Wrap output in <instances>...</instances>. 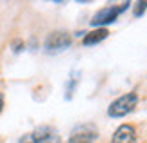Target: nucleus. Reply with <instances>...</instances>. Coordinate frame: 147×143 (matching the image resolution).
Returning <instances> with one entry per match:
<instances>
[{"label": "nucleus", "mask_w": 147, "mask_h": 143, "mask_svg": "<svg viewBox=\"0 0 147 143\" xmlns=\"http://www.w3.org/2000/svg\"><path fill=\"white\" fill-rule=\"evenodd\" d=\"M138 105V94L136 93H125L123 96L116 98L107 109V114L111 118H123L125 114L133 112L134 107Z\"/></svg>", "instance_id": "1"}, {"label": "nucleus", "mask_w": 147, "mask_h": 143, "mask_svg": "<svg viewBox=\"0 0 147 143\" xmlns=\"http://www.w3.org/2000/svg\"><path fill=\"white\" fill-rule=\"evenodd\" d=\"M31 141L33 143H60L62 138H60V134H58L56 129L49 127V125H42V127L33 130Z\"/></svg>", "instance_id": "4"}, {"label": "nucleus", "mask_w": 147, "mask_h": 143, "mask_svg": "<svg viewBox=\"0 0 147 143\" xmlns=\"http://www.w3.org/2000/svg\"><path fill=\"white\" fill-rule=\"evenodd\" d=\"M15 51H16V53H18V51H22V42H16V44H15Z\"/></svg>", "instance_id": "9"}, {"label": "nucleus", "mask_w": 147, "mask_h": 143, "mask_svg": "<svg viewBox=\"0 0 147 143\" xmlns=\"http://www.w3.org/2000/svg\"><path fill=\"white\" fill-rule=\"evenodd\" d=\"M2 109H4V94L0 93V112H2Z\"/></svg>", "instance_id": "10"}, {"label": "nucleus", "mask_w": 147, "mask_h": 143, "mask_svg": "<svg viewBox=\"0 0 147 143\" xmlns=\"http://www.w3.org/2000/svg\"><path fill=\"white\" fill-rule=\"evenodd\" d=\"M107 35H109V31L105 29V27H98V29H94L91 33H86V36H84V45H94V44H100L102 40H105Z\"/></svg>", "instance_id": "7"}, {"label": "nucleus", "mask_w": 147, "mask_h": 143, "mask_svg": "<svg viewBox=\"0 0 147 143\" xmlns=\"http://www.w3.org/2000/svg\"><path fill=\"white\" fill-rule=\"evenodd\" d=\"M111 143H136V130H134V127L129 123L120 125L115 130V134H113Z\"/></svg>", "instance_id": "6"}, {"label": "nucleus", "mask_w": 147, "mask_h": 143, "mask_svg": "<svg viewBox=\"0 0 147 143\" xmlns=\"http://www.w3.org/2000/svg\"><path fill=\"white\" fill-rule=\"evenodd\" d=\"M24 143H33V141H24Z\"/></svg>", "instance_id": "11"}, {"label": "nucleus", "mask_w": 147, "mask_h": 143, "mask_svg": "<svg viewBox=\"0 0 147 143\" xmlns=\"http://www.w3.org/2000/svg\"><path fill=\"white\" fill-rule=\"evenodd\" d=\"M127 7H129V2L122 4L120 7H104V9H100L98 13L93 16L91 26L98 29V27H104V26H107V24H113V22H116L118 15H120L122 11H125Z\"/></svg>", "instance_id": "2"}, {"label": "nucleus", "mask_w": 147, "mask_h": 143, "mask_svg": "<svg viewBox=\"0 0 147 143\" xmlns=\"http://www.w3.org/2000/svg\"><path fill=\"white\" fill-rule=\"evenodd\" d=\"M145 7H147V2H138V4H136V9H134V16H140V15H144Z\"/></svg>", "instance_id": "8"}, {"label": "nucleus", "mask_w": 147, "mask_h": 143, "mask_svg": "<svg viewBox=\"0 0 147 143\" xmlns=\"http://www.w3.org/2000/svg\"><path fill=\"white\" fill-rule=\"evenodd\" d=\"M96 138H98V130L94 127H91V125H86V127L76 129L71 134L69 143H93Z\"/></svg>", "instance_id": "5"}, {"label": "nucleus", "mask_w": 147, "mask_h": 143, "mask_svg": "<svg viewBox=\"0 0 147 143\" xmlns=\"http://www.w3.org/2000/svg\"><path fill=\"white\" fill-rule=\"evenodd\" d=\"M71 45V35L65 31H53L51 35H47L46 38V47L47 53H58V51H64Z\"/></svg>", "instance_id": "3"}]
</instances>
